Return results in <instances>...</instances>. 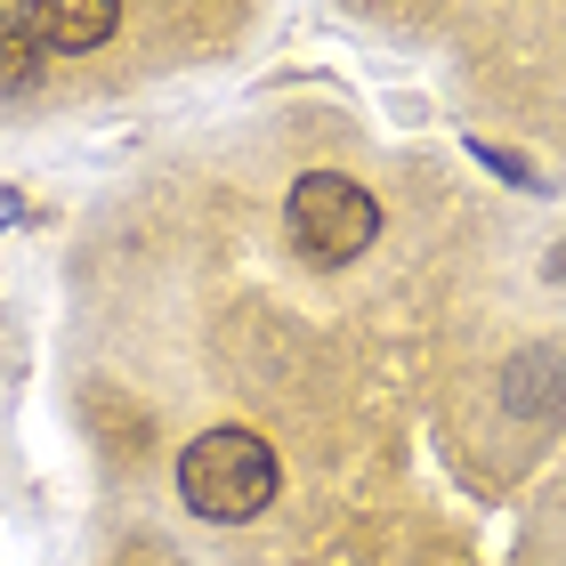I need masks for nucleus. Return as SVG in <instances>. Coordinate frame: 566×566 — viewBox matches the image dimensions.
Here are the masks:
<instances>
[{
	"label": "nucleus",
	"mask_w": 566,
	"mask_h": 566,
	"mask_svg": "<svg viewBox=\"0 0 566 566\" xmlns=\"http://www.w3.org/2000/svg\"><path fill=\"white\" fill-rule=\"evenodd\" d=\"M178 502L211 526H243L275 502V453L251 429H202L178 453Z\"/></svg>",
	"instance_id": "nucleus-1"
},
{
	"label": "nucleus",
	"mask_w": 566,
	"mask_h": 566,
	"mask_svg": "<svg viewBox=\"0 0 566 566\" xmlns=\"http://www.w3.org/2000/svg\"><path fill=\"white\" fill-rule=\"evenodd\" d=\"M380 235V202L340 170H307L292 187V243L307 251L316 268H348L356 251Z\"/></svg>",
	"instance_id": "nucleus-2"
},
{
	"label": "nucleus",
	"mask_w": 566,
	"mask_h": 566,
	"mask_svg": "<svg viewBox=\"0 0 566 566\" xmlns=\"http://www.w3.org/2000/svg\"><path fill=\"white\" fill-rule=\"evenodd\" d=\"M114 24H122L114 0H41L33 9V33H41L49 57H82V49L114 41Z\"/></svg>",
	"instance_id": "nucleus-3"
},
{
	"label": "nucleus",
	"mask_w": 566,
	"mask_h": 566,
	"mask_svg": "<svg viewBox=\"0 0 566 566\" xmlns=\"http://www.w3.org/2000/svg\"><path fill=\"white\" fill-rule=\"evenodd\" d=\"M510 413H558L566 405V348H534V356H518V365H510Z\"/></svg>",
	"instance_id": "nucleus-4"
},
{
	"label": "nucleus",
	"mask_w": 566,
	"mask_h": 566,
	"mask_svg": "<svg viewBox=\"0 0 566 566\" xmlns=\"http://www.w3.org/2000/svg\"><path fill=\"white\" fill-rule=\"evenodd\" d=\"M41 65H49V49L33 33V9H0V97H24L41 82Z\"/></svg>",
	"instance_id": "nucleus-5"
},
{
	"label": "nucleus",
	"mask_w": 566,
	"mask_h": 566,
	"mask_svg": "<svg viewBox=\"0 0 566 566\" xmlns=\"http://www.w3.org/2000/svg\"><path fill=\"white\" fill-rule=\"evenodd\" d=\"M478 163H485V170H502L510 187H526V163H518V154H502V146H478Z\"/></svg>",
	"instance_id": "nucleus-6"
},
{
	"label": "nucleus",
	"mask_w": 566,
	"mask_h": 566,
	"mask_svg": "<svg viewBox=\"0 0 566 566\" xmlns=\"http://www.w3.org/2000/svg\"><path fill=\"white\" fill-rule=\"evenodd\" d=\"M551 275H558V283H566V243H558V260H551Z\"/></svg>",
	"instance_id": "nucleus-7"
},
{
	"label": "nucleus",
	"mask_w": 566,
	"mask_h": 566,
	"mask_svg": "<svg viewBox=\"0 0 566 566\" xmlns=\"http://www.w3.org/2000/svg\"><path fill=\"white\" fill-rule=\"evenodd\" d=\"M0 219H17V195H0Z\"/></svg>",
	"instance_id": "nucleus-8"
}]
</instances>
